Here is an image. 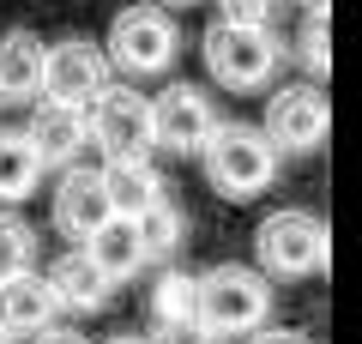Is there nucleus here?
<instances>
[{
  "label": "nucleus",
  "instance_id": "f257e3e1",
  "mask_svg": "<svg viewBox=\"0 0 362 344\" xmlns=\"http://www.w3.org/2000/svg\"><path fill=\"white\" fill-rule=\"evenodd\" d=\"M278 145L266 139L259 127L247 121H218L199 145V164H206V181L223 193V200H254L278 181Z\"/></svg>",
  "mask_w": 362,
  "mask_h": 344
},
{
  "label": "nucleus",
  "instance_id": "f03ea898",
  "mask_svg": "<svg viewBox=\"0 0 362 344\" xmlns=\"http://www.w3.org/2000/svg\"><path fill=\"white\" fill-rule=\"evenodd\" d=\"M194 320L218 344L259 332L272 320V284H266V272H254V266H211V272H199Z\"/></svg>",
  "mask_w": 362,
  "mask_h": 344
},
{
  "label": "nucleus",
  "instance_id": "7ed1b4c3",
  "mask_svg": "<svg viewBox=\"0 0 362 344\" xmlns=\"http://www.w3.org/2000/svg\"><path fill=\"white\" fill-rule=\"evenodd\" d=\"M199 55L223 91H266L284 67V42L272 37V25H230V18H218L206 30Z\"/></svg>",
  "mask_w": 362,
  "mask_h": 344
},
{
  "label": "nucleus",
  "instance_id": "20e7f679",
  "mask_svg": "<svg viewBox=\"0 0 362 344\" xmlns=\"http://www.w3.org/2000/svg\"><path fill=\"white\" fill-rule=\"evenodd\" d=\"M254 254H259V266L272 278H314V272H326V254H332L326 217L302 212V205H278V212L259 217Z\"/></svg>",
  "mask_w": 362,
  "mask_h": 344
},
{
  "label": "nucleus",
  "instance_id": "39448f33",
  "mask_svg": "<svg viewBox=\"0 0 362 344\" xmlns=\"http://www.w3.org/2000/svg\"><path fill=\"white\" fill-rule=\"evenodd\" d=\"M109 67H121L127 79H157L175 67L181 55V30L175 18L163 13V6H127V13H115V25H109Z\"/></svg>",
  "mask_w": 362,
  "mask_h": 344
},
{
  "label": "nucleus",
  "instance_id": "423d86ee",
  "mask_svg": "<svg viewBox=\"0 0 362 344\" xmlns=\"http://www.w3.org/2000/svg\"><path fill=\"white\" fill-rule=\"evenodd\" d=\"M90 139L103 157H145L151 151V97H139L133 85H103L85 103Z\"/></svg>",
  "mask_w": 362,
  "mask_h": 344
},
{
  "label": "nucleus",
  "instance_id": "0eeeda50",
  "mask_svg": "<svg viewBox=\"0 0 362 344\" xmlns=\"http://www.w3.org/2000/svg\"><path fill=\"white\" fill-rule=\"evenodd\" d=\"M278 151L302 157V151H320L326 133H332V109H326V91L320 85H278L266 97V121H259Z\"/></svg>",
  "mask_w": 362,
  "mask_h": 344
},
{
  "label": "nucleus",
  "instance_id": "6e6552de",
  "mask_svg": "<svg viewBox=\"0 0 362 344\" xmlns=\"http://www.w3.org/2000/svg\"><path fill=\"white\" fill-rule=\"evenodd\" d=\"M218 127V109L199 85H169L163 97H151V145L169 157H194L206 145V133Z\"/></svg>",
  "mask_w": 362,
  "mask_h": 344
},
{
  "label": "nucleus",
  "instance_id": "1a4fd4ad",
  "mask_svg": "<svg viewBox=\"0 0 362 344\" xmlns=\"http://www.w3.org/2000/svg\"><path fill=\"white\" fill-rule=\"evenodd\" d=\"M109 55L97 49V42H85V37H66V42H54V49H42V91H49L54 103H78L85 109L97 91L109 85Z\"/></svg>",
  "mask_w": 362,
  "mask_h": 344
},
{
  "label": "nucleus",
  "instance_id": "9d476101",
  "mask_svg": "<svg viewBox=\"0 0 362 344\" xmlns=\"http://www.w3.org/2000/svg\"><path fill=\"white\" fill-rule=\"evenodd\" d=\"M25 139L37 145L42 169H66V164H78V151L90 145V121H85V109H78V103L42 97L37 115H30V127H25Z\"/></svg>",
  "mask_w": 362,
  "mask_h": 344
},
{
  "label": "nucleus",
  "instance_id": "9b49d317",
  "mask_svg": "<svg viewBox=\"0 0 362 344\" xmlns=\"http://www.w3.org/2000/svg\"><path fill=\"white\" fill-rule=\"evenodd\" d=\"M103 217H109V193H103V181H97V169L66 164L61 188H54V229L73 236V242H85Z\"/></svg>",
  "mask_w": 362,
  "mask_h": 344
},
{
  "label": "nucleus",
  "instance_id": "f8f14e48",
  "mask_svg": "<svg viewBox=\"0 0 362 344\" xmlns=\"http://www.w3.org/2000/svg\"><path fill=\"white\" fill-rule=\"evenodd\" d=\"M54 290L42 272H13V278H0V326L6 332H42L54 320Z\"/></svg>",
  "mask_w": 362,
  "mask_h": 344
},
{
  "label": "nucleus",
  "instance_id": "ddd939ff",
  "mask_svg": "<svg viewBox=\"0 0 362 344\" xmlns=\"http://www.w3.org/2000/svg\"><path fill=\"white\" fill-rule=\"evenodd\" d=\"M97 181H103L115 217H139L145 205L163 193V176L151 169V157H109V164L97 169Z\"/></svg>",
  "mask_w": 362,
  "mask_h": 344
},
{
  "label": "nucleus",
  "instance_id": "4468645a",
  "mask_svg": "<svg viewBox=\"0 0 362 344\" xmlns=\"http://www.w3.org/2000/svg\"><path fill=\"white\" fill-rule=\"evenodd\" d=\"M85 260L103 272L109 284L133 278V272L145 266V248H139V236H133V217H115V212H109L103 224L85 236Z\"/></svg>",
  "mask_w": 362,
  "mask_h": 344
},
{
  "label": "nucleus",
  "instance_id": "2eb2a0df",
  "mask_svg": "<svg viewBox=\"0 0 362 344\" xmlns=\"http://www.w3.org/2000/svg\"><path fill=\"white\" fill-rule=\"evenodd\" d=\"M42 49L49 42L30 37V30H6L0 37V103L42 97Z\"/></svg>",
  "mask_w": 362,
  "mask_h": 344
},
{
  "label": "nucleus",
  "instance_id": "dca6fc26",
  "mask_svg": "<svg viewBox=\"0 0 362 344\" xmlns=\"http://www.w3.org/2000/svg\"><path fill=\"white\" fill-rule=\"evenodd\" d=\"M49 290H54V302L73 308V314H97V308H109V290H115V284L90 266L85 248H78V254H61L49 266Z\"/></svg>",
  "mask_w": 362,
  "mask_h": 344
},
{
  "label": "nucleus",
  "instance_id": "f3484780",
  "mask_svg": "<svg viewBox=\"0 0 362 344\" xmlns=\"http://www.w3.org/2000/svg\"><path fill=\"white\" fill-rule=\"evenodd\" d=\"M49 176L37 157V145L25 139V133H0V205H18L37 193V181Z\"/></svg>",
  "mask_w": 362,
  "mask_h": 344
},
{
  "label": "nucleus",
  "instance_id": "a211bd4d",
  "mask_svg": "<svg viewBox=\"0 0 362 344\" xmlns=\"http://www.w3.org/2000/svg\"><path fill=\"white\" fill-rule=\"evenodd\" d=\"M133 236H139L145 260H169V254L181 248V236H187V217H181L175 200H163V193H157V200L133 217Z\"/></svg>",
  "mask_w": 362,
  "mask_h": 344
},
{
  "label": "nucleus",
  "instance_id": "6ab92c4d",
  "mask_svg": "<svg viewBox=\"0 0 362 344\" xmlns=\"http://www.w3.org/2000/svg\"><path fill=\"white\" fill-rule=\"evenodd\" d=\"M194 302H199V278L194 272H157L151 284V320H194Z\"/></svg>",
  "mask_w": 362,
  "mask_h": 344
},
{
  "label": "nucleus",
  "instance_id": "aec40b11",
  "mask_svg": "<svg viewBox=\"0 0 362 344\" xmlns=\"http://www.w3.org/2000/svg\"><path fill=\"white\" fill-rule=\"evenodd\" d=\"M37 266V229L25 217L0 212V278H13V272H30Z\"/></svg>",
  "mask_w": 362,
  "mask_h": 344
},
{
  "label": "nucleus",
  "instance_id": "412c9836",
  "mask_svg": "<svg viewBox=\"0 0 362 344\" xmlns=\"http://www.w3.org/2000/svg\"><path fill=\"white\" fill-rule=\"evenodd\" d=\"M296 61L308 67L314 85L332 73V30H326V13H308V25H302V37H296Z\"/></svg>",
  "mask_w": 362,
  "mask_h": 344
},
{
  "label": "nucleus",
  "instance_id": "4be33fe9",
  "mask_svg": "<svg viewBox=\"0 0 362 344\" xmlns=\"http://www.w3.org/2000/svg\"><path fill=\"white\" fill-rule=\"evenodd\" d=\"M145 344H218V338H211L199 320H157V332Z\"/></svg>",
  "mask_w": 362,
  "mask_h": 344
},
{
  "label": "nucleus",
  "instance_id": "5701e85b",
  "mask_svg": "<svg viewBox=\"0 0 362 344\" xmlns=\"http://www.w3.org/2000/svg\"><path fill=\"white\" fill-rule=\"evenodd\" d=\"M272 13H278V0H218V18L230 25H272Z\"/></svg>",
  "mask_w": 362,
  "mask_h": 344
},
{
  "label": "nucleus",
  "instance_id": "b1692460",
  "mask_svg": "<svg viewBox=\"0 0 362 344\" xmlns=\"http://www.w3.org/2000/svg\"><path fill=\"white\" fill-rule=\"evenodd\" d=\"M247 344H308V332H296V326H259V332H247Z\"/></svg>",
  "mask_w": 362,
  "mask_h": 344
},
{
  "label": "nucleus",
  "instance_id": "393cba45",
  "mask_svg": "<svg viewBox=\"0 0 362 344\" xmlns=\"http://www.w3.org/2000/svg\"><path fill=\"white\" fill-rule=\"evenodd\" d=\"M42 332H49V338H42V344H85V338H78V332H54V326H42Z\"/></svg>",
  "mask_w": 362,
  "mask_h": 344
},
{
  "label": "nucleus",
  "instance_id": "a878e982",
  "mask_svg": "<svg viewBox=\"0 0 362 344\" xmlns=\"http://www.w3.org/2000/svg\"><path fill=\"white\" fill-rule=\"evenodd\" d=\"M302 6H308V13H326V0H302Z\"/></svg>",
  "mask_w": 362,
  "mask_h": 344
},
{
  "label": "nucleus",
  "instance_id": "bb28decb",
  "mask_svg": "<svg viewBox=\"0 0 362 344\" xmlns=\"http://www.w3.org/2000/svg\"><path fill=\"white\" fill-rule=\"evenodd\" d=\"M109 344H145V338H133V332H127V338H109Z\"/></svg>",
  "mask_w": 362,
  "mask_h": 344
},
{
  "label": "nucleus",
  "instance_id": "cd10ccee",
  "mask_svg": "<svg viewBox=\"0 0 362 344\" xmlns=\"http://www.w3.org/2000/svg\"><path fill=\"white\" fill-rule=\"evenodd\" d=\"M163 6H194V0H163Z\"/></svg>",
  "mask_w": 362,
  "mask_h": 344
},
{
  "label": "nucleus",
  "instance_id": "c85d7f7f",
  "mask_svg": "<svg viewBox=\"0 0 362 344\" xmlns=\"http://www.w3.org/2000/svg\"><path fill=\"white\" fill-rule=\"evenodd\" d=\"M0 344H13V332H6V326H0Z\"/></svg>",
  "mask_w": 362,
  "mask_h": 344
}]
</instances>
